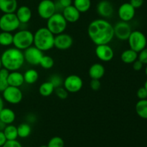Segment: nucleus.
Returning a JSON list of instances; mask_svg holds the SVG:
<instances>
[{
    "label": "nucleus",
    "instance_id": "obj_1",
    "mask_svg": "<svg viewBox=\"0 0 147 147\" xmlns=\"http://www.w3.org/2000/svg\"><path fill=\"white\" fill-rule=\"evenodd\" d=\"M88 35L96 45L109 44L114 38L113 26L106 19H96L90 22Z\"/></svg>",
    "mask_w": 147,
    "mask_h": 147
},
{
    "label": "nucleus",
    "instance_id": "obj_2",
    "mask_svg": "<svg viewBox=\"0 0 147 147\" xmlns=\"http://www.w3.org/2000/svg\"><path fill=\"white\" fill-rule=\"evenodd\" d=\"M0 57L2 67L10 72L19 70L25 62L23 51L14 47L7 48Z\"/></svg>",
    "mask_w": 147,
    "mask_h": 147
},
{
    "label": "nucleus",
    "instance_id": "obj_3",
    "mask_svg": "<svg viewBox=\"0 0 147 147\" xmlns=\"http://www.w3.org/2000/svg\"><path fill=\"white\" fill-rule=\"evenodd\" d=\"M55 35L47 28L40 27L34 33L33 45L42 52L50 50L54 47Z\"/></svg>",
    "mask_w": 147,
    "mask_h": 147
},
{
    "label": "nucleus",
    "instance_id": "obj_4",
    "mask_svg": "<svg viewBox=\"0 0 147 147\" xmlns=\"http://www.w3.org/2000/svg\"><path fill=\"white\" fill-rule=\"evenodd\" d=\"M34 33L28 30H20L13 34V45L19 50L24 51L33 45Z\"/></svg>",
    "mask_w": 147,
    "mask_h": 147
},
{
    "label": "nucleus",
    "instance_id": "obj_5",
    "mask_svg": "<svg viewBox=\"0 0 147 147\" xmlns=\"http://www.w3.org/2000/svg\"><path fill=\"white\" fill-rule=\"evenodd\" d=\"M67 27V22L64 18L62 13L55 12L47 20L46 27L54 35L63 33Z\"/></svg>",
    "mask_w": 147,
    "mask_h": 147
},
{
    "label": "nucleus",
    "instance_id": "obj_6",
    "mask_svg": "<svg viewBox=\"0 0 147 147\" xmlns=\"http://www.w3.org/2000/svg\"><path fill=\"white\" fill-rule=\"evenodd\" d=\"M21 23L15 13H5L0 17V30L8 32H15L20 28Z\"/></svg>",
    "mask_w": 147,
    "mask_h": 147
},
{
    "label": "nucleus",
    "instance_id": "obj_7",
    "mask_svg": "<svg viewBox=\"0 0 147 147\" xmlns=\"http://www.w3.org/2000/svg\"><path fill=\"white\" fill-rule=\"evenodd\" d=\"M130 49L139 53L146 47L147 39L145 34L139 30L132 31L127 40Z\"/></svg>",
    "mask_w": 147,
    "mask_h": 147
},
{
    "label": "nucleus",
    "instance_id": "obj_8",
    "mask_svg": "<svg viewBox=\"0 0 147 147\" xmlns=\"http://www.w3.org/2000/svg\"><path fill=\"white\" fill-rule=\"evenodd\" d=\"M2 98L9 104L17 105L22 100L23 93L20 88L8 86L2 92Z\"/></svg>",
    "mask_w": 147,
    "mask_h": 147
},
{
    "label": "nucleus",
    "instance_id": "obj_9",
    "mask_svg": "<svg viewBox=\"0 0 147 147\" xmlns=\"http://www.w3.org/2000/svg\"><path fill=\"white\" fill-rule=\"evenodd\" d=\"M63 86L68 93H76L83 88V79L78 75H70L64 79Z\"/></svg>",
    "mask_w": 147,
    "mask_h": 147
},
{
    "label": "nucleus",
    "instance_id": "obj_10",
    "mask_svg": "<svg viewBox=\"0 0 147 147\" xmlns=\"http://www.w3.org/2000/svg\"><path fill=\"white\" fill-rule=\"evenodd\" d=\"M25 62L31 65H39L42 57L44 55V52L40 50L35 46L32 45L23 52Z\"/></svg>",
    "mask_w": 147,
    "mask_h": 147
},
{
    "label": "nucleus",
    "instance_id": "obj_11",
    "mask_svg": "<svg viewBox=\"0 0 147 147\" xmlns=\"http://www.w3.org/2000/svg\"><path fill=\"white\" fill-rule=\"evenodd\" d=\"M55 12V4L53 0H42L37 6V14L43 20H48Z\"/></svg>",
    "mask_w": 147,
    "mask_h": 147
},
{
    "label": "nucleus",
    "instance_id": "obj_12",
    "mask_svg": "<svg viewBox=\"0 0 147 147\" xmlns=\"http://www.w3.org/2000/svg\"><path fill=\"white\" fill-rule=\"evenodd\" d=\"M114 37H116L121 41H126L129 39L132 30L131 27L127 22H118L113 26Z\"/></svg>",
    "mask_w": 147,
    "mask_h": 147
},
{
    "label": "nucleus",
    "instance_id": "obj_13",
    "mask_svg": "<svg viewBox=\"0 0 147 147\" xmlns=\"http://www.w3.org/2000/svg\"><path fill=\"white\" fill-rule=\"evenodd\" d=\"M95 53L96 57L102 62H109L114 57V50L109 44L96 45Z\"/></svg>",
    "mask_w": 147,
    "mask_h": 147
},
{
    "label": "nucleus",
    "instance_id": "obj_14",
    "mask_svg": "<svg viewBox=\"0 0 147 147\" xmlns=\"http://www.w3.org/2000/svg\"><path fill=\"white\" fill-rule=\"evenodd\" d=\"M73 45V38L71 35L67 33L55 35L54 47L60 50H66L70 49Z\"/></svg>",
    "mask_w": 147,
    "mask_h": 147
},
{
    "label": "nucleus",
    "instance_id": "obj_15",
    "mask_svg": "<svg viewBox=\"0 0 147 147\" xmlns=\"http://www.w3.org/2000/svg\"><path fill=\"white\" fill-rule=\"evenodd\" d=\"M136 14V9L129 2L122 4L118 9V15L121 21L130 22L134 19Z\"/></svg>",
    "mask_w": 147,
    "mask_h": 147
},
{
    "label": "nucleus",
    "instance_id": "obj_16",
    "mask_svg": "<svg viewBox=\"0 0 147 147\" xmlns=\"http://www.w3.org/2000/svg\"><path fill=\"white\" fill-rule=\"evenodd\" d=\"M98 14L103 19L111 18L114 12L113 6L111 1L108 0H101L99 1L96 7Z\"/></svg>",
    "mask_w": 147,
    "mask_h": 147
},
{
    "label": "nucleus",
    "instance_id": "obj_17",
    "mask_svg": "<svg viewBox=\"0 0 147 147\" xmlns=\"http://www.w3.org/2000/svg\"><path fill=\"white\" fill-rule=\"evenodd\" d=\"M62 14L67 23H76L80 20V12L73 5L63 9Z\"/></svg>",
    "mask_w": 147,
    "mask_h": 147
},
{
    "label": "nucleus",
    "instance_id": "obj_18",
    "mask_svg": "<svg viewBox=\"0 0 147 147\" xmlns=\"http://www.w3.org/2000/svg\"><path fill=\"white\" fill-rule=\"evenodd\" d=\"M15 14L21 24H27L31 20L32 12L31 9L25 5L20 6L16 10Z\"/></svg>",
    "mask_w": 147,
    "mask_h": 147
},
{
    "label": "nucleus",
    "instance_id": "obj_19",
    "mask_svg": "<svg viewBox=\"0 0 147 147\" xmlns=\"http://www.w3.org/2000/svg\"><path fill=\"white\" fill-rule=\"evenodd\" d=\"M7 83L10 86L20 88L24 83L23 74L18 70L9 72V74L7 78Z\"/></svg>",
    "mask_w": 147,
    "mask_h": 147
},
{
    "label": "nucleus",
    "instance_id": "obj_20",
    "mask_svg": "<svg viewBox=\"0 0 147 147\" xmlns=\"http://www.w3.org/2000/svg\"><path fill=\"white\" fill-rule=\"evenodd\" d=\"M106 70L101 63H94L90 67L88 70L89 77L91 79L100 80L104 76Z\"/></svg>",
    "mask_w": 147,
    "mask_h": 147
},
{
    "label": "nucleus",
    "instance_id": "obj_21",
    "mask_svg": "<svg viewBox=\"0 0 147 147\" xmlns=\"http://www.w3.org/2000/svg\"><path fill=\"white\" fill-rule=\"evenodd\" d=\"M17 8V0H0V11L4 14L15 13Z\"/></svg>",
    "mask_w": 147,
    "mask_h": 147
},
{
    "label": "nucleus",
    "instance_id": "obj_22",
    "mask_svg": "<svg viewBox=\"0 0 147 147\" xmlns=\"http://www.w3.org/2000/svg\"><path fill=\"white\" fill-rule=\"evenodd\" d=\"M16 119V114L12 109L9 108H3L0 111V120L6 125L11 124Z\"/></svg>",
    "mask_w": 147,
    "mask_h": 147
},
{
    "label": "nucleus",
    "instance_id": "obj_23",
    "mask_svg": "<svg viewBox=\"0 0 147 147\" xmlns=\"http://www.w3.org/2000/svg\"><path fill=\"white\" fill-rule=\"evenodd\" d=\"M138 59V53L131 49H127L122 52L121 60L125 64H132Z\"/></svg>",
    "mask_w": 147,
    "mask_h": 147
},
{
    "label": "nucleus",
    "instance_id": "obj_24",
    "mask_svg": "<svg viewBox=\"0 0 147 147\" xmlns=\"http://www.w3.org/2000/svg\"><path fill=\"white\" fill-rule=\"evenodd\" d=\"M23 76H24V83L29 85L34 84L39 79L38 72L35 69L33 68H30L26 70L24 74H23Z\"/></svg>",
    "mask_w": 147,
    "mask_h": 147
},
{
    "label": "nucleus",
    "instance_id": "obj_25",
    "mask_svg": "<svg viewBox=\"0 0 147 147\" xmlns=\"http://www.w3.org/2000/svg\"><path fill=\"white\" fill-rule=\"evenodd\" d=\"M55 87L49 80L41 83L39 87V93L43 97L50 96L55 91Z\"/></svg>",
    "mask_w": 147,
    "mask_h": 147
},
{
    "label": "nucleus",
    "instance_id": "obj_26",
    "mask_svg": "<svg viewBox=\"0 0 147 147\" xmlns=\"http://www.w3.org/2000/svg\"><path fill=\"white\" fill-rule=\"evenodd\" d=\"M3 132H4V134L7 140H17V139L18 138L17 127L13 125L12 123L7 125Z\"/></svg>",
    "mask_w": 147,
    "mask_h": 147
},
{
    "label": "nucleus",
    "instance_id": "obj_27",
    "mask_svg": "<svg viewBox=\"0 0 147 147\" xmlns=\"http://www.w3.org/2000/svg\"><path fill=\"white\" fill-rule=\"evenodd\" d=\"M73 5L80 13H86L91 7V0H73Z\"/></svg>",
    "mask_w": 147,
    "mask_h": 147
},
{
    "label": "nucleus",
    "instance_id": "obj_28",
    "mask_svg": "<svg viewBox=\"0 0 147 147\" xmlns=\"http://www.w3.org/2000/svg\"><path fill=\"white\" fill-rule=\"evenodd\" d=\"M136 114L143 119H147V99L139 100L136 103Z\"/></svg>",
    "mask_w": 147,
    "mask_h": 147
},
{
    "label": "nucleus",
    "instance_id": "obj_29",
    "mask_svg": "<svg viewBox=\"0 0 147 147\" xmlns=\"http://www.w3.org/2000/svg\"><path fill=\"white\" fill-rule=\"evenodd\" d=\"M17 127V133H18V137L22 139L27 138L30 135L32 132V127L30 123L27 122L22 123L19 125Z\"/></svg>",
    "mask_w": 147,
    "mask_h": 147
},
{
    "label": "nucleus",
    "instance_id": "obj_30",
    "mask_svg": "<svg viewBox=\"0 0 147 147\" xmlns=\"http://www.w3.org/2000/svg\"><path fill=\"white\" fill-rule=\"evenodd\" d=\"M11 45H13L12 33L1 31L0 32V46L9 47Z\"/></svg>",
    "mask_w": 147,
    "mask_h": 147
},
{
    "label": "nucleus",
    "instance_id": "obj_31",
    "mask_svg": "<svg viewBox=\"0 0 147 147\" xmlns=\"http://www.w3.org/2000/svg\"><path fill=\"white\" fill-rule=\"evenodd\" d=\"M55 61L53 60V58L52 57L49 55H44L42 57L41 60L40 62V65H39L41 66L43 69H45V70H49V69H51L52 67L54 66Z\"/></svg>",
    "mask_w": 147,
    "mask_h": 147
},
{
    "label": "nucleus",
    "instance_id": "obj_32",
    "mask_svg": "<svg viewBox=\"0 0 147 147\" xmlns=\"http://www.w3.org/2000/svg\"><path fill=\"white\" fill-rule=\"evenodd\" d=\"M47 146V147H64L65 142L60 136H54L50 139Z\"/></svg>",
    "mask_w": 147,
    "mask_h": 147
},
{
    "label": "nucleus",
    "instance_id": "obj_33",
    "mask_svg": "<svg viewBox=\"0 0 147 147\" xmlns=\"http://www.w3.org/2000/svg\"><path fill=\"white\" fill-rule=\"evenodd\" d=\"M49 81L52 83V84L54 86L55 88H57L61 87L63 85V79L60 75L58 74H54L52 75L50 78H49Z\"/></svg>",
    "mask_w": 147,
    "mask_h": 147
},
{
    "label": "nucleus",
    "instance_id": "obj_34",
    "mask_svg": "<svg viewBox=\"0 0 147 147\" xmlns=\"http://www.w3.org/2000/svg\"><path fill=\"white\" fill-rule=\"evenodd\" d=\"M54 92L55 93L56 96H57L58 98L61 99V100H65V99H66L68 97L69 93L67 91V90H66L63 86L55 88Z\"/></svg>",
    "mask_w": 147,
    "mask_h": 147
},
{
    "label": "nucleus",
    "instance_id": "obj_35",
    "mask_svg": "<svg viewBox=\"0 0 147 147\" xmlns=\"http://www.w3.org/2000/svg\"><path fill=\"white\" fill-rule=\"evenodd\" d=\"M138 60H140L144 65H147V47L138 53Z\"/></svg>",
    "mask_w": 147,
    "mask_h": 147
},
{
    "label": "nucleus",
    "instance_id": "obj_36",
    "mask_svg": "<svg viewBox=\"0 0 147 147\" xmlns=\"http://www.w3.org/2000/svg\"><path fill=\"white\" fill-rule=\"evenodd\" d=\"M90 87L93 91H98L101 87V83L98 79H91L90 82Z\"/></svg>",
    "mask_w": 147,
    "mask_h": 147
},
{
    "label": "nucleus",
    "instance_id": "obj_37",
    "mask_svg": "<svg viewBox=\"0 0 147 147\" xmlns=\"http://www.w3.org/2000/svg\"><path fill=\"white\" fill-rule=\"evenodd\" d=\"M136 96L139 100L147 99V90L144 87H141L138 89L136 92Z\"/></svg>",
    "mask_w": 147,
    "mask_h": 147
},
{
    "label": "nucleus",
    "instance_id": "obj_38",
    "mask_svg": "<svg viewBox=\"0 0 147 147\" xmlns=\"http://www.w3.org/2000/svg\"><path fill=\"white\" fill-rule=\"evenodd\" d=\"M1 147H22V146L17 140H7Z\"/></svg>",
    "mask_w": 147,
    "mask_h": 147
},
{
    "label": "nucleus",
    "instance_id": "obj_39",
    "mask_svg": "<svg viewBox=\"0 0 147 147\" xmlns=\"http://www.w3.org/2000/svg\"><path fill=\"white\" fill-rule=\"evenodd\" d=\"M132 65H133L134 70H136V71H139V70H141L142 68H143V66H144L143 63H142L140 60H138V59L136 60V61L134 62V63H132Z\"/></svg>",
    "mask_w": 147,
    "mask_h": 147
},
{
    "label": "nucleus",
    "instance_id": "obj_40",
    "mask_svg": "<svg viewBox=\"0 0 147 147\" xmlns=\"http://www.w3.org/2000/svg\"><path fill=\"white\" fill-rule=\"evenodd\" d=\"M130 3L135 9H139L143 5L144 0H130Z\"/></svg>",
    "mask_w": 147,
    "mask_h": 147
},
{
    "label": "nucleus",
    "instance_id": "obj_41",
    "mask_svg": "<svg viewBox=\"0 0 147 147\" xmlns=\"http://www.w3.org/2000/svg\"><path fill=\"white\" fill-rule=\"evenodd\" d=\"M57 1L63 9L70 5H73V0H57Z\"/></svg>",
    "mask_w": 147,
    "mask_h": 147
},
{
    "label": "nucleus",
    "instance_id": "obj_42",
    "mask_svg": "<svg viewBox=\"0 0 147 147\" xmlns=\"http://www.w3.org/2000/svg\"><path fill=\"white\" fill-rule=\"evenodd\" d=\"M9 72L7 69L4 68V67H1L0 69V78L2 79H5L7 80V78H8L9 74Z\"/></svg>",
    "mask_w": 147,
    "mask_h": 147
},
{
    "label": "nucleus",
    "instance_id": "obj_43",
    "mask_svg": "<svg viewBox=\"0 0 147 147\" xmlns=\"http://www.w3.org/2000/svg\"><path fill=\"white\" fill-rule=\"evenodd\" d=\"M8 86L9 85L7 83V80L2 79L0 78V93H2Z\"/></svg>",
    "mask_w": 147,
    "mask_h": 147
},
{
    "label": "nucleus",
    "instance_id": "obj_44",
    "mask_svg": "<svg viewBox=\"0 0 147 147\" xmlns=\"http://www.w3.org/2000/svg\"><path fill=\"white\" fill-rule=\"evenodd\" d=\"M6 142H7V139L4 136V132L2 131H0V147L2 146Z\"/></svg>",
    "mask_w": 147,
    "mask_h": 147
},
{
    "label": "nucleus",
    "instance_id": "obj_45",
    "mask_svg": "<svg viewBox=\"0 0 147 147\" xmlns=\"http://www.w3.org/2000/svg\"><path fill=\"white\" fill-rule=\"evenodd\" d=\"M4 99H3V98H2V96H0V111H1V109H3V108L4 107Z\"/></svg>",
    "mask_w": 147,
    "mask_h": 147
},
{
    "label": "nucleus",
    "instance_id": "obj_46",
    "mask_svg": "<svg viewBox=\"0 0 147 147\" xmlns=\"http://www.w3.org/2000/svg\"><path fill=\"white\" fill-rule=\"evenodd\" d=\"M6 126H7V125H6L4 122H2L1 120H0V131H3L4 128L6 127Z\"/></svg>",
    "mask_w": 147,
    "mask_h": 147
},
{
    "label": "nucleus",
    "instance_id": "obj_47",
    "mask_svg": "<svg viewBox=\"0 0 147 147\" xmlns=\"http://www.w3.org/2000/svg\"><path fill=\"white\" fill-rule=\"evenodd\" d=\"M144 87L146 89V90H147V80H146V82H145V83H144Z\"/></svg>",
    "mask_w": 147,
    "mask_h": 147
},
{
    "label": "nucleus",
    "instance_id": "obj_48",
    "mask_svg": "<svg viewBox=\"0 0 147 147\" xmlns=\"http://www.w3.org/2000/svg\"><path fill=\"white\" fill-rule=\"evenodd\" d=\"M2 67V65H1V57H0V69Z\"/></svg>",
    "mask_w": 147,
    "mask_h": 147
},
{
    "label": "nucleus",
    "instance_id": "obj_49",
    "mask_svg": "<svg viewBox=\"0 0 147 147\" xmlns=\"http://www.w3.org/2000/svg\"><path fill=\"white\" fill-rule=\"evenodd\" d=\"M145 73H146V76H147V65H146V67H145Z\"/></svg>",
    "mask_w": 147,
    "mask_h": 147
},
{
    "label": "nucleus",
    "instance_id": "obj_50",
    "mask_svg": "<svg viewBox=\"0 0 147 147\" xmlns=\"http://www.w3.org/2000/svg\"><path fill=\"white\" fill-rule=\"evenodd\" d=\"M40 147H47V145H42V146H40Z\"/></svg>",
    "mask_w": 147,
    "mask_h": 147
}]
</instances>
